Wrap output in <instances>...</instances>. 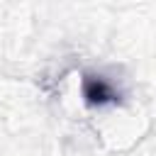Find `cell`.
<instances>
[{"label": "cell", "instance_id": "obj_1", "mask_svg": "<svg viewBox=\"0 0 156 156\" xmlns=\"http://www.w3.org/2000/svg\"><path fill=\"white\" fill-rule=\"evenodd\" d=\"M83 100H85L88 107H102V105L119 102V93L102 76L85 73L83 76Z\"/></svg>", "mask_w": 156, "mask_h": 156}]
</instances>
